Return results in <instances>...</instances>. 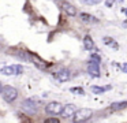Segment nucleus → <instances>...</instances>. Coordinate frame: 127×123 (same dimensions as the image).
Returning a JSON list of instances; mask_svg holds the SVG:
<instances>
[{"label": "nucleus", "instance_id": "nucleus-1", "mask_svg": "<svg viewBox=\"0 0 127 123\" xmlns=\"http://www.w3.org/2000/svg\"><path fill=\"white\" fill-rule=\"evenodd\" d=\"M93 116V111L90 108H79L75 111V115L72 118V120L77 123H82V122H88L92 119Z\"/></svg>", "mask_w": 127, "mask_h": 123}, {"label": "nucleus", "instance_id": "nucleus-2", "mask_svg": "<svg viewBox=\"0 0 127 123\" xmlns=\"http://www.w3.org/2000/svg\"><path fill=\"white\" fill-rule=\"evenodd\" d=\"M1 96L6 103H14L18 97V90L12 86H3L1 87Z\"/></svg>", "mask_w": 127, "mask_h": 123}, {"label": "nucleus", "instance_id": "nucleus-3", "mask_svg": "<svg viewBox=\"0 0 127 123\" xmlns=\"http://www.w3.org/2000/svg\"><path fill=\"white\" fill-rule=\"evenodd\" d=\"M22 109H23V112H26L28 115H34L38 111V105H37V103L33 98H26L22 103Z\"/></svg>", "mask_w": 127, "mask_h": 123}, {"label": "nucleus", "instance_id": "nucleus-4", "mask_svg": "<svg viewBox=\"0 0 127 123\" xmlns=\"http://www.w3.org/2000/svg\"><path fill=\"white\" fill-rule=\"evenodd\" d=\"M62 109H63V104L59 101H51L45 105V112L49 115H60Z\"/></svg>", "mask_w": 127, "mask_h": 123}, {"label": "nucleus", "instance_id": "nucleus-5", "mask_svg": "<svg viewBox=\"0 0 127 123\" xmlns=\"http://www.w3.org/2000/svg\"><path fill=\"white\" fill-rule=\"evenodd\" d=\"M75 111H77V107L74 104H66V105H63V109H62L60 115L63 116V119L72 120V118L75 115Z\"/></svg>", "mask_w": 127, "mask_h": 123}, {"label": "nucleus", "instance_id": "nucleus-6", "mask_svg": "<svg viewBox=\"0 0 127 123\" xmlns=\"http://www.w3.org/2000/svg\"><path fill=\"white\" fill-rule=\"evenodd\" d=\"M23 73V67L19 64H12V66H6L1 70V74L4 75H19Z\"/></svg>", "mask_w": 127, "mask_h": 123}, {"label": "nucleus", "instance_id": "nucleus-7", "mask_svg": "<svg viewBox=\"0 0 127 123\" xmlns=\"http://www.w3.org/2000/svg\"><path fill=\"white\" fill-rule=\"evenodd\" d=\"M88 73L90 77L93 78H98L101 75V71H100V63H96L93 60H89L88 62Z\"/></svg>", "mask_w": 127, "mask_h": 123}, {"label": "nucleus", "instance_id": "nucleus-8", "mask_svg": "<svg viewBox=\"0 0 127 123\" xmlns=\"http://www.w3.org/2000/svg\"><path fill=\"white\" fill-rule=\"evenodd\" d=\"M53 77H55L59 82H67L71 78V73H70V70H67V68H62V70L56 71V73L53 74Z\"/></svg>", "mask_w": 127, "mask_h": 123}, {"label": "nucleus", "instance_id": "nucleus-9", "mask_svg": "<svg viewBox=\"0 0 127 123\" xmlns=\"http://www.w3.org/2000/svg\"><path fill=\"white\" fill-rule=\"evenodd\" d=\"M79 18H81V21H82L83 23L93 25V23H98V22H100L96 16L92 15V14H89V12H79Z\"/></svg>", "mask_w": 127, "mask_h": 123}, {"label": "nucleus", "instance_id": "nucleus-10", "mask_svg": "<svg viewBox=\"0 0 127 123\" xmlns=\"http://www.w3.org/2000/svg\"><path fill=\"white\" fill-rule=\"evenodd\" d=\"M62 7H63V11L67 14L68 16H75L78 14V11H77V8L74 7V5L71 4V3H67V1H64L63 4H62Z\"/></svg>", "mask_w": 127, "mask_h": 123}, {"label": "nucleus", "instance_id": "nucleus-11", "mask_svg": "<svg viewBox=\"0 0 127 123\" xmlns=\"http://www.w3.org/2000/svg\"><path fill=\"white\" fill-rule=\"evenodd\" d=\"M127 108V101H115L109 105V111L112 112H118V111H122V109Z\"/></svg>", "mask_w": 127, "mask_h": 123}, {"label": "nucleus", "instance_id": "nucleus-12", "mask_svg": "<svg viewBox=\"0 0 127 123\" xmlns=\"http://www.w3.org/2000/svg\"><path fill=\"white\" fill-rule=\"evenodd\" d=\"M83 46H85V49H86V51H93V49L96 48L93 38H92L89 34H86L85 37H83Z\"/></svg>", "mask_w": 127, "mask_h": 123}, {"label": "nucleus", "instance_id": "nucleus-13", "mask_svg": "<svg viewBox=\"0 0 127 123\" xmlns=\"http://www.w3.org/2000/svg\"><path fill=\"white\" fill-rule=\"evenodd\" d=\"M111 89H112V86H96V85L90 87V90L94 94H102L105 90H111Z\"/></svg>", "mask_w": 127, "mask_h": 123}, {"label": "nucleus", "instance_id": "nucleus-14", "mask_svg": "<svg viewBox=\"0 0 127 123\" xmlns=\"http://www.w3.org/2000/svg\"><path fill=\"white\" fill-rule=\"evenodd\" d=\"M70 92H71V93H75V94H79V96L85 94V90H83L82 87H79V86H74V87H70Z\"/></svg>", "mask_w": 127, "mask_h": 123}, {"label": "nucleus", "instance_id": "nucleus-15", "mask_svg": "<svg viewBox=\"0 0 127 123\" xmlns=\"http://www.w3.org/2000/svg\"><path fill=\"white\" fill-rule=\"evenodd\" d=\"M102 42H104L105 45H112V44L115 42V40H113L111 36H105V37H102Z\"/></svg>", "mask_w": 127, "mask_h": 123}, {"label": "nucleus", "instance_id": "nucleus-16", "mask_svg": "<svg viewBox=\"0 0 127 123\" xmlns=\"http://www.w3.org/2000/svg\"><path fill=\"white\" fill-rule=\"evenodd\" d=\"M90 60H93V62H96V63H101V56H100L98 53H92Z\"/></svg>", "mask_w": 127, "mask_h": 123}, {"label": "nucleus", "instance_id": "nucleus-17", "mask_svg": "<svg viewBox=\"0 0 127 123\" xmlns=\"http://www.w3.org/2000/svg\"><path fill=\"white\" fill-rule=\"evenodd\" d=\"M81 1H83L85 4H98V3H101V0H81Z\"/></svg>", "mask_w": 127, "mask_h": 123}, {"label": "nucleus", "instance_id": "nucleus-18", "mask_svg": "<svg viewBox=\"0 0 127 123\" xmlns=\"http://www.w3.org/2000/svg\"><path fill=\"white\" fill-rule=\"evenodd\" d=\"M60 120L58 119V118H47L45 119V123H59Z\"/></svg>", "mask_w": 127, "mask_h": 123}, {"label": "nucleus", "instance_id": "nucleus-19", "mask_svg": "<svg viewBox=\"0 0 127 123\" xmlns=\"http://www.w3.org/2000/svg\"><path fill=\"white\" fill-rule=\"evenodd\" d=\"M119 67H120V70L123 71V73H126V74H127V63H123V64H120Z\"/></svg>", "mask_w": 127, "mask_h": 123}, {"label": "nucleus", "instance_id": "nucleus-20", "mask_svg": "<svg viewBox=\"0 0 127 123\" xmlns=\"http://www.w3.org/2000/svg\"><path fill=\"white\" fill-rule=\"evenodd\" d=\"M112 0H105V5H107V7H112Z\"/></svg>", "mask_w": 127, "mask_h": 123}, {"label": "nucleus", "instance_id": "nucleus-21", "mask_svg": "<svg viewBox=\"0 0 127 123\" xmlns=\"http://www.w3.org/2000/svg\"><path fill=\"white\" fill-rule=\"evenodd\" d=\"M4 67H6V64H4V63H0V73H1V70H3Z\"/></svg>", "mask_w": 127, "mask_h": 123}, {"label": "nucleus", "instance_id": "nucleus-22", "mask_svg": "<svg viewBox=\"0 0 127 123\" xmlns=\"http://www.w3.org/2000/svg\"><path fill=\"white\" fill-rule=\"evenodd\" d=\"M112 1H118V3H123V0H112Z\"/></svg>", "mask_w": 127, "mask_h": 123}, {"label": "nucleus", "instance_id": "nucleus-23", "mask_svg": "<svg viewBox=\"0 0 127 123\" xmlns=\"http://www.w3.org/2000/svg\"><path fill=\"white\" fill-rule=\"evenodd\" d=\"M123 12H124V14H126V15H127V8H123Z\"/></svg>", "mask_w": 127, "mask_h": 123}, {"label": "nucleus", "instance_id": "nucleus-24", "mask_svg": "<svg viewBox=\"0 0 127 123\" xmlns=\"http://www.w3.org/2000/svg\"><path fill=\"white\" fill-rule=\"evenodd\" d=\"M1 87H3V85H1V82H0V93H1Z\"/></svg>", "mask_w": 127, "mask_h": 123}, {"label": "nucleus", "instance_id": "nucleus-25", "mask_svg": "<svg viewBox=\"0 0 127 123\" xmlns=\"http://www.w3.org/2000/svg\"><path fill=\"white\" fill-rule=\"evenodd\" d=\"M56 1H62V0H56Z\"/></svg>", "mask_w": 127, "mask_h": 123}]
</instances>
